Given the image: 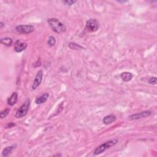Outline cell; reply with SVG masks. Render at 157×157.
Masks as SVG:
<instances>
[{
  "instance_id": "8992f818",
  "label": "cell",
  "mask_w": 157,
  "mask_h": 157,
  "mask_svg": "<svg viewBox=\"0 0 157 157\" xmlns=\"http://www.w3.org/2000/svg\"><path fill=\"white\" fill-rule=\"evenodd\" d=\"M152 115V112L149 111H143L139 113H137V114H134L133 115H131L128 117V119L129 120H137L141 119H144V118L148 117Z\"/></svg>"
},
{
  "instance_id": "277c9868",
  "label": "cell",
  "mask_w": 157,
  "mask_h": 157,
  "mask_svg": "<svg viewBox=\"0 0 157 157\" xmlns=\"http://www.w3.org/2000/svg\"><path fill=\"white\" fill-rule=\"evenodd\" d=\"M85 28L89 32H96L99 28V23L96 19H90L87 21Z\"/></svg>"
},
{
  "instance_id": "30bf717a",
  "label": "cell",
  "mask_w": 157,
  "mask_h": 157,
  "mask_svg": "<svg viewBox=\"0 0 157 157\" xmlns=\"http://www.w3.org/2000/svg\"><path fill=\"white\" fill-rule=\"evenodd\" d=\"M116 119H117V117L114 115H109L105 116L103 118V121L104 124L108 125L112 123L113 122H114L116 120Z\"/></svg>"
},
{
  "instance_id": "9c48e42d",
  "label": "cell",
  "mask_w": 157,
  "mask_h": 157,
  "mask_svg": "<svg viewBox=\"0 0 157 157\" xmlns=\"http://www.w3.org/2000/svg\"><path fill=\"white\" fill-rule=\"evenodd\" d=\"M18 101V95L16 92H14L11 97L7 99L8 105L13 106Z\"/></svg>"
},
{
  "instance_id": "5b68a950",
  "label": "cell",
  "mask_w": 157,
  "mask_h": 157,
  "mask_svg": "<svg viewBox=\"0 0 157 157\" xmlns=\"http://www.w3.org/2000/svg\"><path fill=\"white\" fill-rule=\"evenodd\" d=\"M16 30L20 33L29 34L34 32V27L32 25H20L17 26Z\"/></svg>"
},
{
  "instance_id": "7a4b0ae2",
  "label": "cell",
  "mask_w": 157,
  "mask_h": 157,
  "mask_svg": "<svg viewBox=\"0 0 157 157\" xmlns=\"http://www.w3.org/2000/svg\"><path fill=\"white\" fill-rule=\"evenodd\" d=\"M118 142H119L118 139H113V140H110L106 142L105 143L102 144L101 145H100L95 150L94 154L97 155L103 153V152H105L107 149H110L111 147L116 145Z\"/></svg>"
},
{
  "instance_id": "ba28073f",
  "label": "cell",
  "mask_w": 157,
  "mask_h": 157,
  "mask_svg": "<svg viewBox=\"0 0 157 157\" xmlns=\"http://www.w3.org/2000/svg\"><path fill=\"white\" fill-rule=\"evenodd\" d=\"M27 47V44L20 40H17L14 44V49L17 52H21L25 50Z\"/></svg>"
},
{
  "instance_id": "2e32d148",
  "label": "cell",
  "mask_w": 157,
  "mask_h": 157,
  "mask_svg": "<svg viewBox=\"0 0 157 157\" xmlns=\"http://www.w3.org/2000/svg\"><path fill=\"white\" fill-rule=\"evenodd\" d=\"M9 112H10V109L9 108L5 109H4L3 111H1V113H0V117H1V119H4V118H5L9 114Z\"/></svg>"
},
{
  "instance_id": "52a82bcc",
  "label": "cell",
  "mask_w": 157,
  "mask_h": 157,
  "mask_svg": "<svg viewBox=\"0 0 157 157\" xmlns=\"http://www.w3.org/2000/svg\"><path fill=\"white\" fill-rule=\"evenodd\" d=\"M42 77H43V72L42 70L39 71L37 73L36 76L35 78H34L33 84L32 85V89L33 90H36L38 87L41 84V82L42 81Z\"/></svg>"
},
{
  "instance_id": "d6986e66",
  "label": "cell",
  "mask_w": 157,
  "mask_h": 157,
  "mask_svg": "<svg viewBox=\"0 0 157 157\" xmlns=\"http://www.w3.org/2000/svg\"><path fill=\"white\" fill-rule=\"evenodd\" d=\"M65 4H66L68 6H72V4L76 3V1H65L63 2Z\"/></svg>"
},
{
  "instance_id": "e0dca14e",
  "label": "cell",
  "mask_w": 157,
  "mask_h": 157,
  "mask_svg": "<svg viewBox=\"0 0 157 157\" xmlns=\"http://www.w3.org/2000/svg\"><path fill=\"white\" fill-rule=\"evenodd\" d=\"M47 44L50 46H54L56 44V39L54 36H50L47 41Z\"/></svg>"
},
{
  "instance_id": "44dd1931",
  "label": "cell",
  "mask_w": 157,
  "mask_h": 157,
  "mask_svg": "<svg viewBox=\"0 0 157 157\" xmlns=\"http://www.w3.org/2000/svg\"><path fill=\"white\" fill-rule=\"evenodd\" d=\"M4 26V23L3 22H2V21H1V22H0V28H3Z\"/></svg>"
},
{
  "instance_id": "4fadbf2b",
  "label": "cell",
  "mask_w": 157,
  "mask_h": 157,
  "mask_svg": "<svg viewBox=\"0 0 157 157\" xmlns=\"http://www.w3.org/2000/svg\"><path fill=\"white\" fill-rule=\"evenodd\" d=\"M15 147L14 146H9V147H7L6 148H5L3 151V153H2V156H7L9 155H10L11 153L12 150L14 149Z\"/></svg>"
},
{
  "instance_id": "9a60e30c",
  "label": "cell",
  "mask_w": 157,
  "mask_h": 157,
  "mask_svg": "<svg viewBox=\"0 0 157 157\" xmlns=\"http://www.w3.org/2000/svg\"><path fill=\"white\" fill-rule=\"evenodd\" d=\"M69 47L71 49H72V50H82V49H84V47H83L82 46H81V45H78L77 44L75 43V42H70L69 44L68 45Z\"/></svg>"
},
{
  "instance_id": "7c38bea8",
  "label": "cell",
  "mask_w": 157,
  "mask_h": 157,
  "mask_svg": "<svg viewBox=\"0 0 157 157\" xmlns=\"http://www.w3.org/2000/svg\"><path fill=\"white\" fill-rule=\"evenodd\" d=\"M49 93H44L42 95H41V97H38V98H36V99L35 100V103L36 104H43L46 103L47 101L48 98H49Z\"/></svg>"
},
{
  "instance_id": "ac0fdd59",
  "label": "cell",
  "mask_w": 157,
  "mask_h": 157,
  "mask_svg": "<svg viewBox=\"0 0 157 157\" xmlns=\"http://www.w3.org/2000/svg\"><path fill=\"white\" fill-rule=\"evenodd\" d=\"M156 77H151L149 78V80L148 81V83L150 85H155L156 84Z\"/></svg>"
},
{
  "instance_id": "ffe728a7",
  "label": "cell",
  "mask_w": 157,
  "mask_h": 157,
  "mask_svg": "<svg viewBox=\"0 0 157 157\" xmlns=\"http://www.w3.org/2000/svg\"><path fill=\"white\" fill-rule=\"evenodd\" d=\"M15 126V124H14V123H12V122H11V123H9L7 125V128H12L13 126Z\"/></svg>"
},
{
  "instance_id": "8fae6325",
  "label": "cell",
  "mask_w": 157,
  "mask_h": 157,
  "mask_svg": "<svg viewBox=\"0 0 157 157\" xmlns=\"http://www.w3.org/2000/svg\"><path fill=\"white\" fill-rule=\"evenodd\" d=\"M120 77L121 78L122 81L126 82H129L130 81H132L133 75L132 73H131L129 72H123L120 74Z\"/></svg>"
},
{
  "instance_id": "6da1fadb",
  "label": "cell",
  "mask_w": 157,
  "mask_h": 157,
  "mask_svg": "<svg viewBox=\"0 0 157 157\" xmlns=\"http://www.w3.org/2000/svg\"><path fill=\"white\" fill-rule=\"evenodd\" d=\"M48 23L52 30L56 33L60 34L66 32V27L62 22L55 18H52L48 20Z\"/></svg>"
},
{
  "instance_id": "5bb4252c",
  "label": "cell",
  "mask_w": 157,
  "mask_h": 157,
  "mask_svg": "<svg viewBox=\"0 0 157 157\" xmlns=\"http://www.w3.org/2000/svg\"><path fill=\"white\" fill-rule=\"evenodd\" d=\"M1 43L2 44L5 45L7 47H9L12 44L13 41L12 39L10 38H3L1 39Z\"/></svg>"
},
{
  "instance_id": "3957f363",
  "label": "cell",
  "mask_w": 157,
  "mask_h": 157,
  "mask_svg": "<svg viewBox=\"0 0 157 157\" xmlns=\"http://www.w3.org/2000/svg\"><path fill=\"white\" fill-rule=\"evenodd\" d=\"M30 106V101L29 99H28L24 103L23 105L21 106L18 110H17L15 114V117L17 118V119H20V118L25 117L27 114V113L29 111Z\"/></svg>"
}]
</instances>
